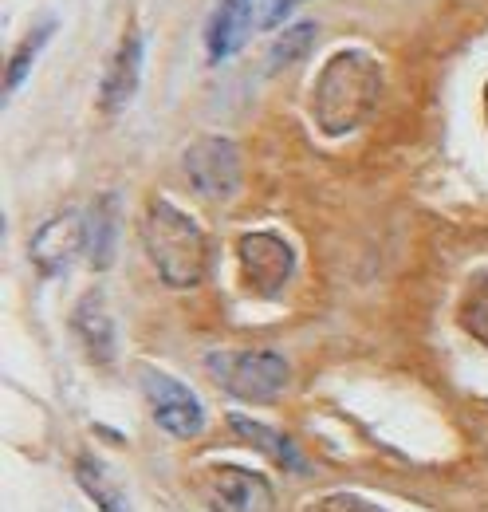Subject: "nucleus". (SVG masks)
Wrapping results in <instances>:
<instances>
[{
	"instance_id": "obj_6",
	"label": "nucleus",
	"mask_w": 488,
	"mask_h": 512,
	"mask_svg": "<svg viewBox=\"0 0 488 512\" xmlns=\"http://www.w3.org/2000/svg\"><path fill=\"white\" fill-rule=\"evenodd\" d=\"M237 260H241L248 292H256V296H276L292 280V268H296L292 245L276 233H244L237 245Z\"/></svg>"
},
{
	"instance_id": "obj_3",
	"label": "nucleus",
	"mask_w": 488,
	"mask_h": 512,
	"mask_svg": "<svg viewBox=\"0 0 488 512\" xmlns=\"http://www.w3.org/2000/svg\"><path fill=\"white\" fill-rule=\"evenodd\" d=\"M209 379L241 402H272L284 394L292 367L276 351H213L205 355Z\"/></svg>"
},
{
	"instance_id": "obj_13",
	"label": "nucleus",
	"mask_w": 488,
	"mask_h": 512,
	"mask_svg": "<svg viewBox=\"0 0 488 512\" xmlns=\"http://www.w3.org/2000/svg\"><path fill=\"white\" fill-rule=\"evenodd\" d=\"M75 481L83 485V493L95 501L99 512H134L130 501L122 497V489L111 481V473H107L95 457H79V461H75Z\"/></svg>"
},
{
	"instance_id": "obj_17",
	"label": "nucleus",
	"mask_w": 488,
	"mask_h": 512,
	"mask_svg": "<svg viewBox=\"0 0 488 512\" xmlns=\"http://www.w3.org/2000/svg\"><path fill=\"white\" fill-rule=\"evenodd\" d=\"M304 512H386L378 505H370L355 493H327V497H315L311 505H304Z\"/></svg>"
},
{
	"instance_id": "obj_5",
	"label": "nucleus",
	"mask_w": 488,
	"mask_h": 512,
	"mask_svg": "<svg viewBox=\"0 0 488 512\" xmlns=\"http://www.w3.org/2000/svg\"><path fill=\"white\" fill-rule=\"evenodd\" d=\"M182 170L201 197H213V201L233 197L241 186V150L225 134H205L185 150Z\"/></svg>"
},
{
	"instance_id": "obj_14",
	"label": "nucleus",
	"mask_w": 488,
	"mask_h": 512,
	"mask_svg": "<svg viewBox=\"0 0 488 512\" xmlns=\"http://www.w3.org/2000/svg\"><path fill=\"white\" fill-rule=\"evenodd\" d=\"M115 241H119V201H115V193H107V197H99V205H95V217H91V268H111V260H115Z\"/></svg>"
},
{
	"instance_id": "obj_1",
	"label": "nucleus",
	"mask_w": 488,
	"mask_h": 512,
	"mask_svg": "<svg viewBox=\"0 0 488 512\" xmlns=\"http://www.w3.org/2000/svg\"><path fill=\"white\" fill-rule=\"evenodd\" d=\"M142 245H146L150 264L158 268V276L170 288H197L209 276V260H213L209 233L189 213H182L174 201L154 197L146 205Z\"/></svg>"
},
{
	"instance_id": "obj_16",
	"label": "nucleus",
	"mask_w": 488,
	"mask_h": 512,
	"mask_svg": "<svg viewBox=\"0 0 488 512\" xmlns=\"http://www.w3.org/2000/svg\"><path fill=\"white\" fill-rule=\"evenodd\" d=\"M311 40H315V24H292V32H284L280 44L272 48V71L304 60L307 52H311Z\"/></svg>"
},
{
	"instance_id": "obj_11",
	"label": "nucleus",
	"mask_w": 488,
	"mask_h": 512,
	"mask_svg": "<svg viewBox=\"0 0 488 512\" xmlns=\"http://www.w3.org/2000/svg\"><path fill=\"white\" fill-rule=\"evenodd\" d=\"M256 24V0H217L209 28H205V52L213 64L237 56Z\"/></svg>"
},
{
	"instance_id": "obj_4",
	"label": "nucleus",
	"mask_w": 488,
	"mask_h": 512,
	"mask_svg": "<svg viewBox=\"0 0 488 512\" xmlns=\"http://www.w3.org/2000/svg\"><path fill=\"white\" fill-rule=\"evenodd\" d=\"M138 383H142V398L150 406V418L158 422V430H166L170 438H197L201 426H205V410L197 402V394L166 375V371H154V367H142L138 371Z\"/></svg>"
},
{
	"instance_id": "obj_15",
	"label": "nucleus",
	"mask_w": 488,
	"mask_h": 512,
	"mask_svg": "<svg viewBox=\"0 0 488 512\" xmlns=\"http://www.w3.org/2000/svg\"><path fill=\"white\" fill-rule=\"evenodd\" d=\"M56 36V20H44V24H36L20 44H16V52H12V60L4 64V103H8V95H16L20 91V83L28 79V71L36 64V56L44 52V44Z\"/></svg>"
},
{
	"instance_id": "obj_8",
	"label": "nucleus",
	"mask_w": 488,
	"mask_h": 512,
	"mask_svg": "<svg viewBox=\"0 0 488 512\" xmlns=\"http://www.w3.org/2000/svg\"><path fill=\"white\" fill-rule=\"evenodd\" d=\"M213 512H272V485L241 465H217L201 477Z\"/></svg>"
},
{
	"instance_id": "obj_7",
	"label": "nucleus",
	"mask_w": 488,
	"mask_h": 512,
	"mask_svg": "<svg viewBox=\"0 0 488 512\" xmlns=\"http://www.w3.org/2000/svg\"><path fill=\"white\" fill-rule=\"evenodd\" d=\"M87 249H91V221L79 209H63L48 225H40L28 253L40 276H63L75 264V256Z\"/></svg>"
},
{
	"instance_id": "obj_2",
	"label": "nucleus",
	"mask_w": 488,
	"mask_h": 512,
	"mask_svg": "<svg viewBox=\"0 0 488 512\" xmlns=\"http://www.w3.org/2000/svg\"><path fill=\"white\" fill-rule=\"evenodd\" d=\"M378 91H382V71L378 64L366 56V52H335L319 83H315V119L319 130L339 138L347 130L363 127L378 103Z\"/></svg>"
},
{
	"instance_id": "obj_19",
	"label": "nucleus",
	"mask_w": 488,
	"mask_h": 512,
	"mask_svg": "<svg viewBox=\"0 0 488 512\" xmlns=\"http://www.w3.org/2000/svg\"><path fill=\"white\" fill-rule=\"evenodd\" d=\"M473 308H477L481 316H477V320H465V323H469V331H473V335H481V339H488V280L481 284V292H477Z\"/></svg>"
},
{
	"instance_id": "obj_12",
	"label": "nucleus",
	"mask_w": 488,
	"mask_h": 512,
	"mask_svg": "<svg viewBox=\"0 0 488 512\" xmlns=\"http://www.w3.org/2000/svg\"><path fill=\"white\" fill-rule=\"evenodd\" d=\"M229 430L248 442L252 449H260V453H268L280 469H292V473H307L311 465H307V457L300 453V446L288 438V434H280V430H272V426H264V422H256V418H244V414H229Z\"/></svg>"
},
{
	"instance_id": "obj_18",
	"label": "nucleus",
	"mask_w": 488,
	"mask_h": 512,
	"mask_svg": "<svg viewBox=\"0 0 488 512\" xmlns=\"http://www.w3.org/2000/svg\"><path fill=\"white\" fill-rule=\"evenodd\" d=\"M300 4H307V0H256V24H260V32L280 28Z\"/></svg>"
},
{
	"instance_id": "obj_9",
	"label": "nucleus",
	"mask_w": 488,
	"mask_h": 512,
	"mask_svg": "<svg viewBox=\"0 0 488 512\" xmlns=\"http://www.w3.org/2000/svg\"><path fill=\"white\" fill-rule=\"evenodd\" d=\"M142 32L138 24H130L122 32L119 48L111 56V67L103 71V83H99V107L107 115H119L122 107L138 95V79H142Z\"/></svg>"
},
{
	"instance_id": "obj_10",
	"label": "nucleus",
	"mask_w": 488,
	"mask_h": 512,
	"mask_svg": "<svg viewBox=\"0 0 488 512\" xmlns=\"http://www.w3.org/2000/svg\"><path fill=\"white\" fill-rule=\"evenodd\" d=\"M71 327H75L79 343L87 347V355L99 367H111L115 363V355H119V331H115V320L107 312L103 292H83V300L71 312Z\"/></svg>"
}]
</instances>
